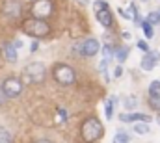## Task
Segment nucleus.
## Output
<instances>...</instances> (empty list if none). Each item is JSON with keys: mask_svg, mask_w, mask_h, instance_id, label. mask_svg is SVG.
Listing matches in <instances>:
<instances>
[{"mask_svg": "<svg viewBox=\"0 0 160 143\" xmlns=\"http://www.w3.org/2000/svg\"><path fill=\"white\" fill-rule=\"evenodd\" d=\"M22 72H24V78H26L28 82H32V84H41V82L47 78V67H45V63H41V62L28 63Z\"/></svg>", "mask_w": 160, "mask_h": 143, "instance_id": "4", "label": "nucleus"}, {"mask_svg": "<svg viewBox=\"0 0 160 143\" xmlns=\"http://www.w3.org/2000/svg\"><path fill=\"white\" fill-rule=\"evenodd\" d=\"M127 56H128V48H127V47H121L119 50L116 52V60H118L119 63H123V62L127 60Z\"/></svg>", "mask_w": 160, "mask_h": 143, "instance_id": "17", "label": "nucleus"}, {"mask_svg": "<svg viewBox=\"0 0 160 143\" xmlns=\"http://www.w3.org/2000/svg\"><path fill=\"white\" fill-rule=\"evenodd\" d=\"M38 47H39V43H38V41H34V43H32V47H30V50H32V52H36V50H38Z\"/></svg>", "mask_w": 160, "mask_h": 143, "instance_id": "28", "label": "nucleus"}, {"mask_svg": "<svg viewBox=\"0 0 160 143\" xmlns=\"http://www.w3.org/2000/svg\"><path fill=\"white\" fill-rule=\"evenodd\" d=\"M142 30H143V34L147 39H151V37L155 36V30H153V24L149 22V21H142Z\"/></svg>", "mask_w": 160, "mask_h": 143, "instance_id": "13", "label": "nucleus"}, {"mask_svg": "<svg viewBox=\"0 0 160 143\" xmlns=\"http://www.w3.org/2000/svg\"><path fill=\"white\" fill-rule=\"evenodd\" d=\"M2 89L6 91L8 99H15V97H19L22 93V82L17 76H9V78H6L2 82Z\"/></svg>", "mask_w": 160, "mask_h": 143, "instance_id": "5", "label": "nucleus"}, {"mask_svg": "<svg viewBox=\"0 0 160 143\" xmlns=\"http://www.w3.org/2000/svg\"><path fill=\"white\" fill-rule=\"evenodd\" d=\"M102 56H104V60H110V56H112V48H110V45H106V47L102 48Z\"/></svg>", "mask_w": 160, "mask_h": 143, "instance_id": "24", "label": "nucleus"}, {"mask_svg": "<svg viewBox=\"0 0 160 143\" xmlns=\"http://www.w3.org/2000/svg\"><path fill=\"white\" fill-rule=\"evenodd\" d=\"M2 56L9 63H15L17 62V47H15V43H4L2 45Z\"/></svg>", "mask_w": 160, "mask_h": 143, "instance_id": "10", "label": "nucleus"}, {"mask_svg": "<svg viewBox=\"0 0 160 143\" xmlns=\"http://www.w3.org/2000/svg\"><path fill=\"white\" fill-rule=\"evenodd\" d=\"M52 2L50 0H36V4L32 6V15L38 17V19H47L52 15Z\"/></svg>", "mask_w": 160, "mask_h": 143, "instance_id": "6", "label": "nucleus"}, {"mask_svg": "<svg viewBox=\"0 0 160 143\" xmlns=\"http://www.w3.org/2000/svg\"><path fill=\"white\" fill-rule=\"evenodd\" d=\"M114 104H116V97L108 99V102H106V108H104V111H106V117H108V119L114 115Z\"/></svg>", "mask_w": 160, "mask_h": 143, "instance_id": "18", "label": "nucleus"}, {"mask_svg": "<svg viewBox=\"0 0 160 143\" xmlns=\"http://www.w3.org/2000/svg\"><path fill=\"white\" fill-rule=\"evenodd\" d=\"M147 21H149L151 24H157V22H160V13H155V11H153V13H149V19H147Z\"/></svg>", "mask_w": 160, "mask_h": 143, "instance_id": "23", "label": "nucleus"}, {"mask_svg": "<svg viewBox=\"0 0 160 143\" xmlns=\"http://www.w3.org/2000/svg\"><path fill=\"white\" fill-rule=\"evenodd\" d=\"M149 97H160V80L151 82V86H149Z\"/></svg>", "mask_w": 160, "mask_h": 143, "instance_id": "15", "label": "nucleus"}, {"mask_svg": "<svg viewBox=\"0 0 160 143\" xmlns=\"http://www.w3.org/2000/svg\"><path fill=\"white\" fill-rule=\"evenodd\" d=\"M52 76H54V80H56L58 84H62V86H73V84L77 82V72H75V69L69 67V65H65V63L56 65L54 71H52Z\"/></svg>", "mask_w": 160, "mask_h": 143, "instance_id": "3", "label": "nucleus"}, {"mask_svg": "<svg viewBox=\"0 0 160 143\" xmlns=\"http://www.w3.org/2000/svg\"><path fill=\"white\" fill-rule=\"evenodd\" d=\"M6 99H8V95H6V91L2 89V86H0V104H4V102H6Z\"/></svg>", "mask_w": 160, "mask_h": 143, "instance_id": "26", "label": "nucleus"}, {"mask_svg": "<svg viewBox=\"0 0 160 143\" xmlns=\"http://www.w3.org/2000/svg\"><path fill=\"white\" fill-rule=\"evenodd\" d=\"M136 104H138V102H136V97H132V95H130V97H127V99H125V108H127V110L136 108Z\"/></svg>", "mask_w": 160, "mask_h": 143, "instance_id": "20", "label": "nucleus"}, {"mask_svg": "<svg viewBox=\"0 0 160 143\" xmlns=\"http://www.w3.org/2000/svg\"><path fill=\"white\" fill-rule=\"evenodd\" d=\"M36 143H52V141H50V140H38Z\"/></svg>", "mask_w": 160, "mask_h": 143, "instance_id": "30", "label": "nucleus"}, {"mask_svg": "<svg viewBox=\"0 0 160 143\" xmlns=\"http://www.w3.org/2000/svg\"><path fill=\"white\" fill-rule=\"evenodd\" d=\"M22 32L26 36H32V37H45V36H48V32H50V24L45 19L32 17V19L22 21Z\"/></svg>", "mask_w": 160, "mask_h": 143, "instance_id": "2", "label": "nucleus"}, {"mask_svg": "<svg viewBox=\"0 0 160 143\" xmlns=\"http://www.w3.org/2000/svg\"><path fill=\"white\" fill-rule=\"evenodd\" d=\"M58 111H60V115H62L60 119H62V121H67V111H65L63 108H58Z\"/></svg>", "mask_w": 160, "mask_h": 143, "instance_id": "27", "label": "nucleus"}, {"mask_svg": "<svg viewBox=\"0 0 160 143\" xmlns=\"http://www.w3.org/2000/svg\"><path fill=\"white\" fill-rule=\"evenodd\" d=\"M119 119L123 123H151L153 117H149L147 113H123Z\"/></svg>", "mask_w": 160, "mask_h": 143, "instance_id": "8", "label": "nucleus"}, {"mask_svg": "<svg viewBox=\"0 0 160 143\" xmlns=\"http://www.w3.org/2000/svg\"><path fill=\"white\" fill-rule=\"evenodd\" d=\"M13 140H11V134L6 130V128H2L0 126V143H11Z\"/></svg>", "mask_w": 160, "mask_h": 143, "instance_id": "19", "label": "nucleus"}, {"mask_svg": "<svg viewBox=\"0 0 160 143\" xmlns=\"http://www.w3.org/2000/svg\"><path fill=\"white\" fill-rule=\"evenodd\" d=\"M95 17H97V21H99L104 28H110V26H112V22H114L110 9H99V11H95Z\"/></svg>", "mask_w": 160, "mask_h": 143, "instance_id": "11", "label": "nucleus"}, {"mask_svg": "<svg viewBox=\"0 0 160 143\" xmlns=\"http://www.w3.org/2000/svg\"><path fill=\"white\" fill-rule=\"evenodd\" d=\"M128 141H130V136L127 132H118L114 136V143H128Z\"/></svg>", "mask_w": 160, "mask_h": 143, "instance_id": "16", "label": "nucleus"}, {"mask_svg": "<svg viewBox=\"0 0 160 143\" xmlns=\"http://www.w3.org/2000/svg\"><path fill=\"white\" fill-rule=\"evenodd\" d=\"M138 48H142L145 54L149 52V45H147V41H138Z\"/></svg>", "mask_w": 160, "mask_h": 143, "instance_id": "25", "label": "nucleus"}, {"mask_svg": "<svg viewBox=\"0 0 160 143\" xmlns=\"http://www.w3.org/2000/svg\"><path fill=\"white\" fill-rule=\"evenodd\" d=\"M102 134H104V128H102V123L97 117H88L80 126V136L86 143H93L97 140H101Z\"/></svg>", "mask_w": 160, "mask_h": 143, "instance_id": "1", "label": "nucleus"}, {"mask_svg": "<svg viewBox=\"0 0 160 143\" xmlns=\"http://www.w3.org/2000/svg\"><path fill=\"white\" fill-rule=\"evenodd\" d=\"M4 13L8 17H19L21 15V2L17 0H8L6 6H4Z\"/></svg>", "mask_w": 160, "mask_h": 143, "instance_id": "12", "label": "nucleus"}, {"mask_svg": "<svg viewBox=\"0 0 160 143\" xmlns=\"http://www.w3.org/2000/svg\"><path fill=\"white\" fill-rule=\"evenodd\" d=\"M0 58H2V48H0Z\"/></svg>", "mask_w": 160, "mask_h": 143, "instance_id": "32", "label": "nucleus"}, {"mask_svg": "<svg viewBox=\"0 0 160 143\" xmlns=\"http://www.w3.org/2000/svg\"><path fill=\"white\" fill-rule=\"evenodd\" d=\"M158 58H160L158 52H147V54L142 58V63H140V67H142L143 71H151V69H155V65H157Z\"/></svg>", "mask_w": 160, "mask_h": 143, "instance_id": "9", "label": "nucleus"}, {"mask_svg": "<svg viewBox=\"0 0 160 143\" xmlns=\"http://www.w3.org/2000/svg\"><path fill=\"white\" fill-rule=\"evenodd\" d=\"M149 104H151L153 110L160 111V97H149Z\"/></svg>", "mask_w": 160, "mask_h": 143, "instance_id": "21", "label": "nucleus"}, {"mask_svg": "<svg viewBox=\"0 0 160 143\" xmlns=\"http://www.w3.org/2000/svg\"><path fill=\"white\" fill-rule=\"evenodd\" d=\"M157 123H158V125H160V115H158V117H157Z\"/></svg>", "mask_w": 160, "mask_h": 143, "instance_id": "31", "label": "nucleus"}, {"mask_svg": "<svg viewBox=\"0 0 160 143\" xmlns=\"http://www.w3.org/2000/svg\"><path fill=\"white\" fill-rule=\"evenodd\" d=\"M121 72H123V69H121V67H118V69L114 71V76H116V78H119V76H121Z\"/></svg>", "mask_w": 160, "mask_h": 143, "instance_id": "29", "label": "nucleus"}, {"mask_svg": "<svg viewBox=\"0 0 160 143\" xmlns=\"http://www.w3.org/2000/svg\"><path fill=\"white\" fill-rule=\"evenodd\" d=\"M134 132L138 136H143V134L149 132V125L147 123H134Z\"/></svg>", "mask_w": 160, "mask_h": 143, "instance_id": "14", "label": "nucleus"}, {"mask_svg": "<svg viewBox=\"0 0 160 143\" xmlns=\"http://www.w3.org/2000/svg\"><path fill=\"white\" fill-rule=\"evenodd\" d=\"M143 2H147V0H143Z\"/></svg>", "mask_w": 160, "mask_h": 143, "instance_id": "33", "label": "nucleus"}, {"mask_svg": "<svg viewBox=\"0 0 160 143\" xmlns=\"http://www.w3.org/2000/svg\"><path fill=\"white\" fill-rule=\"evenodd\" d=\"M99 9H110V6L104 0H95V11H99Z\"/></svg>", "mask_w": 160, "mask_h": 143, "instance_id": "22", "label": "nucleus"}, {"mask_svg": "<svg viewBox=\"0 0 160 143\" xmlns=\"http://www.w3.org/2000/svg\"><path fill=\"white\" fill-rule=\"evenodd\" d=\"M99 48H101V43L97 41V39H86L84 43H80L77 45V52H78L80 56H86V58H89V56H95L97 52H99Z\"/></svg>", "mask_w": 160, "mask_h": 143, "instance_id": "7", "label": "nucleus"}]
</instances>
